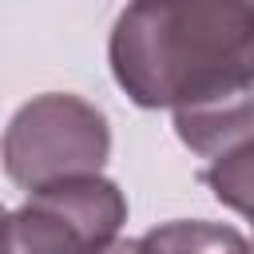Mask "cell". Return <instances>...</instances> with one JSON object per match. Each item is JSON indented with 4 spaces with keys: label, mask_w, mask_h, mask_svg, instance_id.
Segmentation results:
<instances>
[{
    "label": "cell",
    "mask_w": 254,
    "mask_h": 254,
    "mask_svg": "<svg viewBox=\"0 0 254 254\" xmlns=\"http://www.w3.org/2000/svg\"><path fill=\"white\" fill-rule=\"evenodd\" d=\"M107 60L139 107L183 115L238 99L254 87V0H131Z\"/></svg>",
    "instance_id": "obj_1"
},
{
    "label": "cell",
    "mask_w": 254,
    "mask_h": 254,
    "mask_svg": "<svg viewBox=\"0 0 254 254\" xmlns=\"http://www.w3.org/2000/svg\"><path fill=\"white\" fill-rule=\"evenodd\" d=\"M111 155V131L95 103L64 91L28 99L4 127L0 159L16 187L36 190L71 175H99Z\"/></svg>",
    "instance_id": "obj_2"
},
{
    "label": "cell",
    "mask_w": 254,
    "mask_h": 254,
    "mask_svg": "<svg viewBox=\"0 0 254 254\" xmlns=\"http://www.w3.org/2000/svg\"><path fill=\"white\" fill-rule=\"evenodd\" d=\"M123 222L127 198L111 179H56L0 218V254H99L119 238Z\"/></svg>",
    "instance_id": "obj_3"
},
{
    "label": "cell",
    "mask_w": 254,
    "mask_h": 254,
    "mask_svg": "<svg viewBox=\"0 0 254 254\" xmlns=\"http://www.w3.org/2000/svg\"><path fill=\"white\" fill-rule=\"evenodd\" d=\"M131 254H254V246L234 230L202 218H175L143 238H131Z\"/></svg>",
    "instance_id": "obj_4"
},
{
    "label": "cell",
    "mask_w": 254,
    "mask_h": 254,
    "mask_svg": "<svg viewBox=\"0 0 254 254\" xmlns=\"http://www.w3.org/2000/svg\"><path fill=\"white\" fill-rule=\"evenodd\" d=\"M198 179L214 190V198L222 206H230L254 222V135L226 147L222 155H214V163Z\"/></svg>",
    "instance_id": "obj_5"
},
{
    "label": "cell",
    "mask_w": 254,
    "mask_h": 254,
    "mask_svg": "<svg viewBox=\"0 0 254 254\" xmlns=\"http://www.w3.org/2000/svg\"><path fill=\"white\" fill-rule=\"evenodd\" d=\"M99 254H131V238H127V242H119V238H115V242H111L107 250H99Z\"/></svg>",
    "instance_id": "obj_6"
}]
</instances>
